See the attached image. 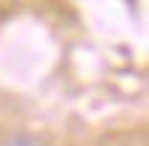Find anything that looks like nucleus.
<instances>
[{
  "instance_id": "f257e3e1",
  "label": "nucleus",
  "mask_w": 149,
  "mask_h": 146,
  "mask_svg": "<svg viewBox=\"0 0 149 146\" xmlns=\"http://www.w3.org/2000/svg\"><path fill=\"white\" fill-rule=\"evenodd\" d=\"M0 146H45L39 137H33V134H15V137H9V140H3Z\"/></svg>"
}]
</instances>
